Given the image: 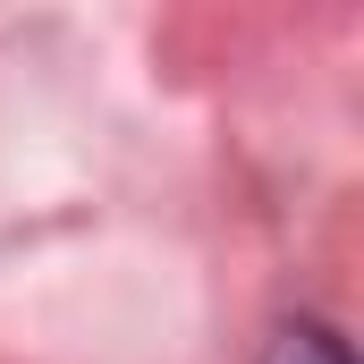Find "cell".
<instances>
[{
	"instance_id": "obj_1",
	"label": "cell",
	"mask_w": 364,
	"mask_h": 364,
	"mask_svg": "<svg viewBox=\"0 0 364 364\" xmlns=\"http://www.w3.org/2000/svg\"><path fill=\"white\" fill-rule=\"evenodd\" d=\"M272 364H356V356H348L322 322H296V331H279V339H272Z\"/></svg>"
}]
</instances>
